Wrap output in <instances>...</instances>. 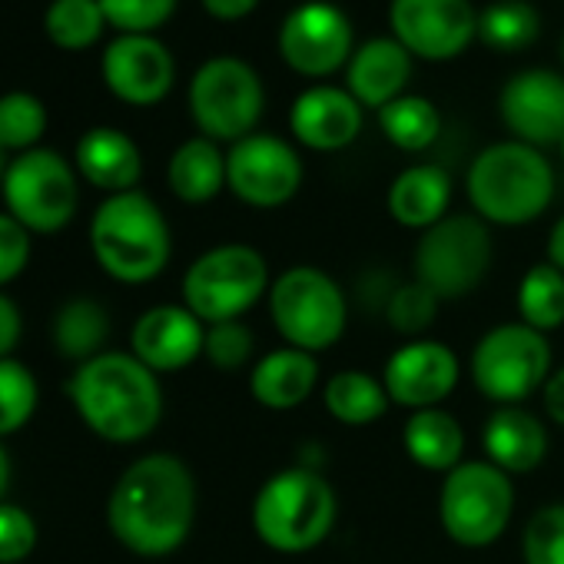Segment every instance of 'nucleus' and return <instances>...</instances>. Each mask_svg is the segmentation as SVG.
Here are the masks:
<instances>
[{
  "label": "nucleus",
  "mask_w": 564,
  "mask_h": 564,
  "mask_svg": "<svg viewBox=\"0 0 564 564\" xmlns=\"http://www.w3.org/2000/svg\"><path fill=\"white\" fill-rule=\"evenodd\" d=\"M196 521V478L170 452L130 462L107 501L110 534L140 557H166L186 544Z\"/></svg>",
  "instance_id": "1"
},
{
  "label": "nucleus",
  "mask_w": 564,
  "mask_h": 564,
  "mask_svg": "<svg viewBox=\"0 0 564 564\" xmlns=\"http://www.w3.org/2000/svg\"><path fill=\"white\" fill-rule=\"evenodd\" d=\"M67 392L80 422L113 445L143 442L163 419L160 379L133 352L94 356L77 366Z\"/></svg>",
  "instance_id": "2"
},
{
  "label": "nucleus",
  "mask_w": 564,
  "mask_h": 564,
  "mask_svg": "<svg viewBox=\"0 0 564 564\" xmlns=\"http://www.w3.org/2000/svg\"><path fill=\"white\" fill-rule=\"evenodd\" d=\"M465 193L488 226H528L554 199V170L538 147L501 140L471 160Z\"/></svg>",
  "instance_id": "3"
},
{
  "label": "nucleus",
  "mask_w": 564,
  "mask_h": 564,
  "mask_svg": "<svg viewBox=\"0 0 564 564\" xmlns=\"http://www.w3.org/2000/svg\"><path fill=\"white\" fill-rule=\"evenodd\" d=\"M90 249L100 269L123 282H153L173 256V236L163 209L140 189L107 196L90 219Z\"/></svg>",
  "instance_id": "4"
},
{
  "label": "nucleus",
  "mask_w": 564,
  "mask_h": 564,
  "mask_svg": "<svg viewBox=\"0 0 564 564\" xmlns=\"http://www.w3.org/2000/svg\"><path fill=\"white\" fill-rule=\"evenodd\" d=\"M339 498L313 468H282L252 498V531L275 554L316 551L336 528Z\"/></svg>",
  "instance_id": "5"
},
{
  "label": "nucleus",
  "mask_w": 564,
  "mask_h": 564,
  "mask_svg": "<svg viewBox=\"0 0 564 564\" xmlns=\"http://www.w3.org/2000/svg\"><path fill=\"white\" fill-rule=\"evenodd\" d=\"M269 319L282 343L303 352L333 349L349 326V303L339 282L319 265H290L269 286Z\"/></svg>",
  "instance_id": "6"
},
{
  "label": "nucleus",
  "mask_w": 564,
  "mask_h": 564,
  "mask_svg": "<svg viewBox=\"0 0 564 564\" xmlns=\"http://www.w3.org/2000/svg\"><path fill=\"white\" fill-rule=\"evenodd\" d=\"M269 262L256 246L223 242L193 259L183 275V306L206 326L242 319L269 296Z\"/></svg>",
  "instance_id": "7"
},
{
  "label": "nucleus",
  "mask_w": 564,
  "mask_h": 564,
  "mask_svg": "<svg viewBox=\"0 0 564 564\" xmlns=\"http://www.w3.org/2000/svg\"><path fill=\"white\" fill-rule=\"evenodd\" d=\"M495 259L491 229L475 213H448L415 242V282L432 290L442 303L471 296Z\"/></svg>",
  "instance_id": "8"
},
{
  "label": "nucleus",
  "mask_w": 564,
  "mask_h": 564,
  "mask_svg": "<svg viewBox=\"0 0 564 564\" xmlns=\"http://www.w3.org/2000/svg\"><path fill=\"white\" fill-rule=\"evenodd\" d=\"M514 514V481L488 458H465L442 478L438 521L458 547L495 544Z\"/></svg>",
  "instance_id": "9"
},
{
  "label": "nucleus",
  "mask_w": 564,
  "mask_h": 564,
  "mask_svg": "<svg viewBox=\"0 0 564 564\" xmlns=\"http://www.w3.org/2000/svg\"><path fill=\"white\" fill-rule=\"evenodd\" d=\"M186 100L199 137L232 147L256 133L265 90L252 64L239 57H209L196 67Z\"/></svg>",
  "instance_id": "10"
},
{
  "label": "nucleus",
  "mask_w": 564,
  "mask_h": 564,
  "mask_svg": "<svg viewBox=\"0 0 564 564\" xmlns=\"http://www.w3.org/2000/svg\"><path fill=\"white\" fill-rule=\"evenodd\" d=\"M468 372L495 405H521L551 379L547 336L524 323H501L475 343Z\"/></svg>",
  "instance_id": "11"
},
{
  "label": "nucleus",
  "mask_w": 564,
  "mask_h": 564,
  "mask_svg": "<svg viewBox=\"0 0 564 564\" xmlns=\"http://www.w3.org/2000/svg\"><path fill=\"white\" fill-rule=\"evenodd\" d=\"M8 213L31 232H61L77 213V170L57 150L37 147L8 163L4 183Z\"/></svg>",
  "instance_id": "12"
},
{
  "label": "nucleus",
  "mask_w": 564,
  "mask_h": 564,
  "mask_svg": "<svg viewBox=\"0 0 564 564\" xmlns=\"http://www.w3.org/2000/svg\"><path fill=\"white\" fill-rule=\"evenodd\" d=\"M303 186L300 150L275 133H249L226 150V189L252 209L286 206Z\"/></svg>",
  "instance_id": "13"
},
{
  "label": "nucleus",
  "mask_w": 564,
  "mask_h": 564,
  "mask_svg": "<svg viewBox=\"0 0 564 564\" xmlns=\"http://www.w3.org/2000/svg\"><path fill=\"white\" fill-rule=\"evenodd\" d=\"M356 31L343 8L329 0H306L279 28V54L296 74L323 80L346 70L356 54Z\"/></svg>",
  "instance_id": "14"
},
{
  "label": "nucleus",
  "mask_w": 564,
  "mask_h": 564,
  "mask_svg": "<svg viewBox=\"0 0 564 564\" xmlns=\"http://www.w3.org/2000/svg\"><path fill=\"white\" fill-rule=\"evenodd\" d=\"M392 37L422 61H452L478 37L471 0H389Z\"/></svg>",
  "instance_id": "15"
},
{
  "label": "nucleus",
  "mask_w": 564,
  "mask_h": 564,
  "mask_svg": "<svg viewBox=\"0 0 564 564\" xmlns=\"http://www.w3.org/2000/svg\"><path fill=\"white\" fill-rule=\"evenodd\" d=\"M382 386L389 402L405 412L438 409L462 382V362L455 349L438 339H409L382 366Z\"/></svg>",
  "instance_id": "16"
},
{
  "label": "nucleus",
  "mask_w": 564,
  "mask_h": 564,
  "mask_svg": "<svg viewBox=\"0 0 564 564\" xmlns=\"http://www.w3.org/2000/svg\"><path fill=\"white\" fill-rule=\"evenodd\" d=\"M107 90L130 107H156L176 80V61L153 34H120L107 44L104 61Z\"/></svg>",
  "instance_id": "17"
},
{
  "label": "nucleus",
  "mask_w": 564,
  "mask_h": 564,
  "mask_svg": "<svg viewBox=\"0 0 564 564\" xmlns=\"http://www.w3.org/2000/svg\"><path fill=\"white\" fill-rule=\"evenodd\" d=\"M498 113L511 140L528 147H554L564 140V74L547 67L518 70L498 94Z\"/></svg>",
  "instance_id": "18"
},
{
  "label": "nucleus",
  "mask_w": 564,
  "mask_h": 564,
  "mask_svg": "<svg viewBox=\"0 0 564 564\" xmlns=\"http://www.w3.org/2000/svg\"><path fill=\"white\" fill-rule=\"evenodd\" d=\"M206 323H199L186 306H153L130 333V352L156 376L180 372L203 359Z\"/></svg>",
  "instance_id": "19"
},
{
  "label": "nucleus",
  "mask_w": 564,
  "mask_h": 564,
  "mask_svg": "<svg viewBox=\"0 0 564 564\" xmlns=\"http://www.w3.org/2000/svg\"><path fill=\"white\" fill-rule=\"evenodd\" d=\"M362 104L346 87L316 84L296 97L290 107V130L300 147L336 153L359 140L362 133Z\"/></svg>",
  "instance_id": "20"
},
{
  "label": "nucleus",
  "mask_w": 564,
  "mask_h": 564,
  "mask_svg": "<svg viewBox=\"0 0 564 564\" xmlns=\"http://www.w3.org/2000/svg\"><path fill=\"white\" fill-rule=\"evenodd\" d=\"M319 389V359L313 352L282 346L259 356L249 369V395L269 412H293Z\"/></svg>",
  "instance_id": "21"
},
{
  "label": "nucleus",
  "mask_w": 564,
  "mask_h": 564,
  "mask_svg": "<svg viewBox=\"0 0 564 564\" xmlns=\"http://www.w3.org/2000/svg\"><path fill=\"white\" fill-rule=\"evenodd\" d=\"M412 80V54L389 34L369 37L356 47L346 67V90L366 107L382 110L386 104L399 100Z\"/></svg>",
  "instance_id": "22"
},
{
  "label": "nucleus",
  "mask_w": 564,
  "mask_h": 564,
  "mask_svg": "<svg viewBox=\"0 0 564 564\" xmlns=\"http://www.w3.org/2000/svg\"><path fill=\"white\" fill-rule=\"evenodd\" d=\"M547 429L524 405H498L481 429L485 458L505 475H528L547 458Z\"/></svg>",
  "instance_id": "23"
},
{
  "label": "nucleus",
  "mask_w": 564,
  "mask_h": 564,
  "mask_svg": "<svg viewBox=\"0 0 564 564\" xmlns=\"http://www.w3.org/2000/svg\"><path fill=\"white\" fill-rule=\"evenodd\" d=\"M74 170L107 196L137 189L143 176V156L133 137L117 127H94L77 140Z\"/></svg>",
  "instance_id": "24"
},
{
  "label": "nucleus",
  "mask_w": 564,
  "mask_h": 564,
  "mask_svg": "<svg viewBox=\"0 0 564 564\" xmlns=\"http://www.w3.org/2000/svg\"><path fill=\"white\" fill-rule=\"evenodd\" d=\"M389 216L405 229H432L438 219L448 216L452 206V176L435 163L405 166L386 193Z\"/></svg>",
  "instance_id": "25"
},
{
  "label": "nucleus",
  "mask_w": 564,
  "mask_h": 564,
  "mask_svg": "<svg viewBox=\"0 0 564 564\" xmlns=\"http://www.w3.org/2000/svg\"><path fill=\"white\" fill-rule=\"evenodd\" d=\"M402 448L419 468L448 475L455 465L465 462V429L442 405L409 412L402 425Z\"/></svg>",
  "instance_id": "26"
},
{
  "label": "nucleus",
  "mask_w": 564,
  "mask_h": 564,
  "mask_svg": "<svg viewBox=\"0 0 564 564\" xmlns=\"http://www.w3.org/2000/svg\"><path fill=\"white\" fill-rule=\"evenodd\" d=\"M170 193L189 206L209 203L226 189V153L206 137L183 140L166 163Z\"/></svg>",
  "instance_id": "27"
},
{
  "label": "nucleus",
  "mask_w": 564,
  "mask_h": 564,
  "mask_svg": "<svg viewBox=\"0 0 564 564\" xmlns=\"http://www.w3.org/2000/svg\"><path fill=\"white\" fill-rule=\"evenodd\" d=\"M323 405L339 425H372L389 412V392L382 379H376L366 369H343L326 379L323 386Z\"/></svg>",
  "instance_id": "28"
},
{
  "label": "nucleus",
  "mask_w": 564,
  "mask_h": 564,
  "mask_svg": "<svg viewBox=\"0 0 564 564\" xmlns=\"http://www.w3.org/2000/svg\"><path fill=\"white\" fill-rule=\"evenodd\" d=\"M518 323L554 333L564 326V272L554 262H534L518 282Z\"/></svg>",
  "instance_id": "29"
},
{
  "label": "nucleus",
  "mask_w": 564,
  "mask_h": 564,
  "mask_svg": "<svg viewBox=\"0 0 564 564\" xmlns=\"http://www.w3.org/2000/svg\"><path fill=\"white\" fill-rule=\"evenodd\" d=\"M110 336V316L94 300H70L57 319H54V343L64 359H74L77 366L90 362L94 356L107 352Z\"/></svg>",
  "instance_id": "30"
},
{
  "label": "nucleus",
  "mask_w": 564,
  "mask_h": 564,
  "mask_svg": "<svg viewBox=\"0 0 564 564\" xmlns=\"http://www.w3.org/2000/svg\"><path fill=\"white\" fill-rule=\"evenodd\" d=\"M379 130L395 150L422 153L438 140L442 117H438V107L432 100L415 97V94H402L399 100H392L379 110Z\"/></svg>",
  "instance_id": "31"
},
{
  "label": "nucleus",
  "mask_w": 564,
  "mask_h": 564,
  "mask_svg": "<svg viewBox=\"0 0 564 564\" xmlns=\"http://www.w3.org/2000/svg\"><path fill=\"white\" fill-rule=\"evenodd\" d=\"M107 18L100 0H51L44 11V31L61 51H90L104 37Z\"/></svg>",
  "instance_id": "32"
},
{
  "label": "nucleus",
  "mask_w": 564,
  "mask_h": 564,
  "mask_svg": "<svg viewBox=\"0 0 564 564\" xmlns=\"http://www.w3.org/2000/svg\"><path fill=\"white\" fill-rule=\"evenodd\" d=\"M541 31L538 11L528 0H495L478 14V37L485 47L498 54H518L534 44Z\"/></svg>",
  "instance_id": "33"
},
{
  "label": "nucleus",
  "mask_w": 564,
  "mask_h": 564,
  "mask_svg": "<svg viewBox=\"0 0 564 564\" xmlns=\"http://www.w3.org/2000/svg\"><path fill=\"white\" fill-rule=\"evenodd\" d=\"M44 130H47V107L34 94L11 90L0 97V147L8 153L18 156L37 150Z\"/></svg>",
  "instance_id": "34"
},
{
  "label": "nucleus",
  "mask_w": 564,
  "mask_h": 564,
  "mask_svg": "<svg viewBox=\"0 0 564 564\" xmlns=\"http://www.w3.org/2000/svg\"><path fill=\"white\" fill-rule=\"evenodd\" d=\"M37 379L18 359H0V438L21 432L37 412Z\"/></svg>",
  "instance_id": "35"
},
{
  "label": "nucleus",
  "mask_w": 564,
  "mask_h": 564,
  "mask_svg": "<svg viewBox=\"0 0 564 564\" xmlns=\"http://www.w3.org/2000/svg\"><path fill=\"white\" fill-rule=\"evenodd\" d=\"M438 306H442V300L432 290H425L422 282L412 279V282H405V286H399L389 296L386 319H389V326L399 336H405V339H425V333L432 329V323L438 316Z\"/></svg>",
  "instance_id": "36"
},
{
  "label": "nucleus",
  "mask_w": 564,
  "mask_h": 564,
  "mask_svg": "<svg viewBox=\"0 0 564 564\" xmlns=\"http://www.w3.org/2000/svg\"><path fill=\"white\" fill-rule=\"evenodd\" d=\"M524 564H564V501L538 508L521 534Z\"/></svg>",
  "instance_id": "37"
},
{
  "label": "nucleus",
  "mask_w": 564,
  "mask_h": 564,
  "mask_svg": "<svg viewBox=\"0 0 564 564\" xmlns=\"http://www.w3.org/2000/svg\"><path fill=\"white\" fill-rule=\"evenodd\" d=\"M256 356V336L252 329L236 319V323H216L206 326V343H203V359L219 369V372H239L252 362Z\"/></svg>",
  "instance_id": "38"
},
{
  "label": "nucleus",
  "mask_w": 564,
  "mask_h": 564,
  "mask_svg": "<svg viewBox=\"0 0 564 564\" xmlns=\"http://www.w3.org/2000/svg\"><path fill=\"white\" fill-rule=\"evenodd\" d=\"M100 8L120 34H153L173 18L176 0H100Z\"/></svg>",
  "instance_id": "39"
},
{
  "label": "nucleus",
  "mask_w": 564,
  "mask_h": 564,
  "mask_svg": "<svg viewBox=\"0 0 564 564\" xmlns=\"http://www.w3.org/2000/svg\"><path fill=\"white\" fill-rule=\"evenodd\" d=\"M37 547V521L28 508L0 501V564H21Z\"/></svg>",
  "instance_id": "40"
},
{
  "label": "nucleus",
  "mask_w": 564,
  "mask_h": 564,
  "mask_svg": "<svg viewBox=\"0 0 564 564\" xmlns=\"http://www.w3.org/2000/svg\"><path fill=\"white\" fill-rule=\"evenodd\" d=\"M31 262V229L11 213H0V286L14 282Z\"/></svg>",
  "instance_id": "41"
},
{
  "label": "nucleus",
  "mask_w": 564,
  "mask_h": 564,
  "mask_svg": "<svg viewBox=\"0 0 564 564\" xmlns=\"http://www.w3.org/2000/svg\"><path fill=\"white\" fill-rule=\"evenodd\" d=\"M21 333H24V319L18 303L0 293V359H11V352L21 343Z\"/></svg>",
  "instance_id": "42"
},
{
  "label": "nucleus",
  "mask_w": 564,
  "mask_h": 564,
  "mask_svg": "<svg viewBox=\"0 0 564 564\" xmlns=\"http://www.w3.org/2000/svg\"><path fill=\"white\" fill-rule=\"evenodd\" d=\"M259 0H203V11L213 18V21H223V24H232V21H242L256 11Z\"/></svg>",
  "instance_id": "43"
},
{
  "label": "nucleus",
  "mask_w": 564,
  "mask_h": 564,
  "mask_svg": "<svg viewBox=\"0 0 564 564\" xmlns=\"http://www.w3.org/2000/svg\"><path fill=\"white\" fill-rule=\"evenodd\" d=\"M544 409H547V415L557 422V425H564V369L561 372H551V379L544 382Z\"/></svg>",
  "instance_id": "44"
},
{
  "label": "nucleus",
  "mask_w": 564,
  "mask_h": 564,
  "mask_svg": "<svg viewBox=\"0 0 564 564\" xmlns=\"http://www.w3.org/2000/svg\"><path fill=\"white\" fill-rule=\"evenodd\" d=\"M547 262H554L564 272V216L547 232Z\"/></svg>",
  "instance_id": "45"
},
{
  "label": "nucleus",
  "mask_w": 564,
  "mask_h": 564,
  "mask_svg": "<svg viewBox=\"0 0 564 564\" xmlns=\"http://www.w3.org/2000/svg\"><path fill=\"white\" fill-rule=\"evenodd\" d=\"M8 485H11V458H8V448L0 445V501H4Z\"/></svg>",
  "instance_id": "46"
},
{
  "label": "nucleus",
  "mask_w": 564,
  "mask_h": 564,
  "mask_svg": "<svg viewBox=\"0 0 564 564\" xmlns=\"http://www.w3.org/2000/svg\"><path fill=\"white\" fill-rule=\"evenodd\" d=\"M8 163H11V156H8V150L0 147V183H4V173H8Z\"/></svg>",
  "instance_id": "47"
},
{
  "label": "nucleus",
  "mask_w": 564,
  "mask_h": 564,
  "mask_svg": "<svg viewBox=\"0 0 564 564\" xmlns=\"http://www.w3.org/2000/svg\"><path fill=\"white\" fill-rule=\"evenodd\" d=\"M557 147H561V160H564V140H561V143H557Z\"/></svg>",
  "instance_id": "48"
},
{
  "label": "nucleus",
  "mask_w": 564,
  "mask_h": 564,
  "mask_svg": "<svg viewBox=\"0 0 564 564\" xmlns=\"http://www.w3.org/2000/svg\"><path fill=\"white\" fill-rule=\"evenodd\" d=\"M561 64H564V41H561Z\"/></svg>",
  "instance_id": "49"
}]
</instances>
